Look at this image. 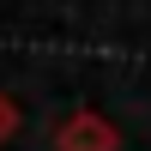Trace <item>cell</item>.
Returning a JSON list of instances; mask_svg holds the SVG:
<instances>
[{
	"mask_svg": "<svg viewBox=\"0 0 151 151\" xmlns=\"http://www.w3.org/2000/svg\"><path fill=\"white\" fill-rule=\"evenodd\" d=\"M55 151H115V127L103 115H73L55 133Z\"/></svg>",
	"mask_w": 151,
	"mask_h": 151,
	"instance_id": "obj_1",
	"label": "cell"
},
{
	"mask_svg": "<svg viewBox=\"0 0 151 151\" xmlns=\"http://www.w3.org/2000/svg\"><path fill=\"white\" fill-rule=\"evenodd\" d=\"M12 127H18V109H12V97H0V139H6Z\"/></svg>",
	"mask_w": 151,
	"mask_h": 151,
	"instance_id": "obj_2",
	"label": "cell"
}]
</instances>
